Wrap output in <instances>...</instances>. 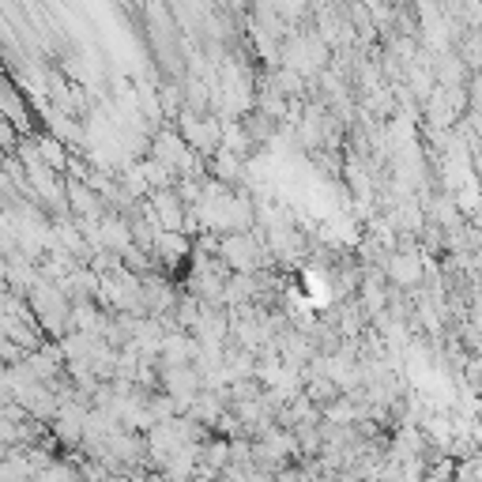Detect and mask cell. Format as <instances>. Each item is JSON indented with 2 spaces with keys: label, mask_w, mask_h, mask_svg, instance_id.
Returning <instances> with one entry per match:
<instances>
[{
  "label": "cell",
  "mask_w": 482,
  "mask_h": 482,
  "mask_svg": "<svg viewBox=\"0 0 482 482\" xmlns=\"http://www.w3.org/2000/svg\"><path fill=\"white\" fill-rule=\"evenodd\" d=\"M418 271H422L418 257H396L392 261V279H396V283H415Z\"/></svg>",
  "instance_id": "6da1fadb"
}]
</instances>
